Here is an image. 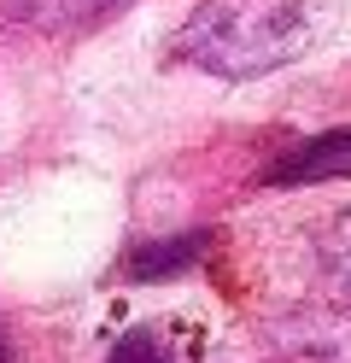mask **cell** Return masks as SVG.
Instances as JSON below:
<instances>
[{
    "mask_svg": "<svg viewBox=\"0 0 351 363\" xmlns=\"http://www.w3.org/2000/svg\"><path fill=\"white\" fill-rule=\"evenodd\" d=\"M316 48L311 0H199L182 18L170 59L217 82H252Z\"/></svg>",
    "mask_w": 351,
    "mask_h": 363,
    "instance_id": "1",
    "label": "cell"
},
{
    "mask_svg": "<svg viewBox=\"0 0 351 363\" xmlns=\"http://www.w3.org/2000/svg\"><path fill=\"white\" fill-rule=\"evenodd\" d=\"M140 0H6V18L30 35H47V41H77V35H94L106 30L111 18H123Z\"/></svg>",
    "mask_w": 351,
    "mask_h": 363,
    "instance_id": "2",
    "label": "cell"
},
{
    "mask_svg": "<svg viewBox=\"0 0 351 363\" xmlns=\"http://www.w3.org/2000/svg\"><path fill=\"white\" fill-rule=\"evenodd\" d=\"M340 176H351V123L287 147L264 170V188H311V182H340Z\"/></svg>",
    "mask_w": 351,
    "mask_h": 363,
    "instance_id": "3",
    "label": "cell"
},
{
    "mask_svg": "<svg viewBox=\"0 0 351 363\" xmlns=\"http://www.w3.org/2000/svg\"><path fill=\"white\" fill-rule=\"evenodd\" d=\"M211 229H182V235H164V240H140L129 246V258H123V281H140V287H152V281H170V276H187L205 252H211Z\"/></svg>",
    "mask_w": 351,
    "mask_h": 363,
    "instance_id": "4",
    "label": "cell"
},
{
    "mask_svg": "<svg viewBox=\"0 0 351 363\" xmlns=\"http://www.w3.org/2000/svg\"><path fill=\"white\" fill-rule=\"evenodd\" d=\"M316 269H322L328 293L351 311V206L322 217V229H316Z\"/></svg>",
    "mask_w": 351,
    "mask_h": 363,
    "instance_id": "5",
    "label": "cell"
},
{
    "mask_svg": "<svg viewBox=\"0 0 351 363\" xmlns=\"http://www.w3.org/2000/svg\"><path fill=\"white\" fill-rule=\"evenodd\" d=\"M106 363H170V352H164V340H158L152 328H129V334L111 346Z\"/></svg>",
    "mask_w": 351,
    "mask_h": 363,
    "instance_id": "6",
    "label": "cell"
},
{
    "mask_svg": "<svg viewBox=\"0 0 351 363\" xmlns=\"http://www.w3.org/2000/svg\"><path fill=\"white\" fill-rule=\"evenodd\" d=\"M0 363H12V346H6V334H0Z\"/></svg>",
    "mask_w": 351,
    "mask_h": 363,
    "instance_id": "7",
    "label": "cell"
}]
</instances>
